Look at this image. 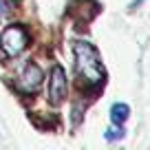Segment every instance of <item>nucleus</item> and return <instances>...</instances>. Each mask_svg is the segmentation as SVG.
<instances>
[{
    "label": "nucleus",
    "mask_w": 150,
    "mask_h": 150,
    "mask_svg": "<svg viewBox=\"0 0 150 150\" xmlns=\"http://www.w3.org/2000/svg\"><path fill=\"white\" fill-rule=\"evenodd\" d=\"M42 84V71L38 64H27L18 80H16V88L22 93H35Z\"/></svg>",
    "instance_id": "3"
},
{
    "label": "nucleus",
    "mask_w": 150,
    "mask_h": 150,
    "mask_svg": "<svg viewBox=\"0 0 150 150\" xmlns=\"http://www.w3.org/2000/svg\"><path fill=\"white\" fill-rule=\"evenodd\" d=\"M24 47H27V33H24L22 27H9L2 35H0V49H2V53L9 55V57L22 53Z\"/></svg>",
    "instance_id": "2"
},
{
    "label": "nucleus",
    "mask_w": 150,
    "mask_h": 150,
    "mask_svg": "<svg viewBox=\"0 0 150 150\" xmlns=\"http://www.w3.org/2000/svg\"><path fill=\"white\" fill-rule=\"evenodd\" d=\"M124 137V128L119 126V128H108L106 130V139L108 141H115V139H122Z\"/></svg>",
    "instance_id": "6"
},
{
    "label": "nucleus",
    "mask_w": 150,
    "mask_h": 150,
    "mask_svg": "<svg viewBox=\"0 0 150 150\" xmlns=\"http://www.w3.org/2000/svg\"><path fill=\"white\" fill-rule=\"evenodd\" d=\"M11 13V2L9 0H0V22Z\"/></svg>",
    "instance_id": "7"
},
{
    "label": "nucleus",
    "mask_w": 150,
    "mask_h": 150,
    "mask_svg": "<svg viewBox=\"0 0 150 150\" xmlns=\"http://www.w3.org/2000/svg\"><path fill=\"white\" fill-rule=\"evenodd\" d=\"M66 95V73L62 66H53L51 80H49V99L53 104H60Z\"/></svg>",
    "instance_id": "4"
},
{
    "label": "nucleus",
    "mask_w": 150,
    "mask_h": 150,
    "mask_svg": "<svg viewBox=\"0 0 150 150\" xmlns=\"http://www.w3.org/2000/svg\"><path fill=\"white\" fill-rule=\"evenodd\" d=\"M73 53H75V69H77L80 80L84 82L86 86L102 84L104 82V69H102L97 51H95L88 42H75Z\"/></svg>",
    "instance_id": "1"
},
{
    "label": "nucleus",
    "mask_w": 150,
    "mask_h": 150,
    "mask_svg": "<svg viewBox=\"0 0 150 150\" xmlns=\"http://www.w3.org/2000/svg\"><path fill=\"white\" fill-rule=\"evenodd\" d=\"M128 115H130V108H128V104H112L110 106V119L115 126H122L124 122L128 119Z\"/></svg>",
    "instance_id": "5"
}]
</instances>
